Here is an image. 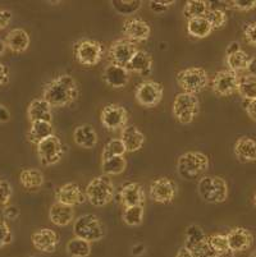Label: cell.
Returning a JSON list of instances; mask_svg holds the SVG:
<instances>
[{
	"label": "cell",
	"instance_id": "obj_1",
	"mask_svg": "<svg viewBox=\"0 0 256 257\" xmlns=\"http://www.w3.org/2000/svg\"><path fill=\"white\" fill-rule=\"evenodd\" d=\"M78 97V85L69 74H60L48 83L44 88L42 99L51 107L68 106Z\"/></svg>",
	"mask_w": 256,
	"mask_h": 257
},
{
	"label": "cell",
	"instance_id": "obj_2",
	"mask_svg": "<svg viewBox=\"0 0 256 257\" xmlns=\"http://www.w3.org/2000/svg\"><path fill=\"white\" fill-rule=\"evenodd\" d=\"M209 168V158L199 151H189L177 160L178 174L187 181H196Z\"/></svg>",
	"mask_w": 256,
	"mask_h": 257
},
{
	"label": "cell",
	"instance_id": "obj_3",
	"mask_svg": "<svg viewBox=\"0 0 256 257\" xmlns=\"http://www.w3.org/2000/svg\"><path fill=\"white\" fill-rule=\"evenodd\" d=\"M197 192L208 204H223L228 198V186L222 177L205 175L197 183Z\"/></svg>",
	"mask_w": 256,
	"mask_h": 257
},
{
	"label": "cell",
	"instance_id": "obj_4",
	"mask_svg": "<svg viewBox=\"0 0 256 257\" xmlns=\"http://www.w3.org/2000/svg\"><path fill=\"white\" fill-rule=\"evenodd\" d=\"M86 197L93 206L103 207L112 202L116 189L112 179L108 175H99L90 181L86 189Z\"/></svg>",
	"mask_w": 256,
	"mask_h": 257
},
{
	"label": "cell",
	"instance_id": "obj_5",
	"mask_svg": "<svg viewBox=\"0 0 256 257\" xmlns=\"http://www.w3.org/2000/svg\"><path fill=\"white\" fill-rule=\"evenodd\" d=\"M73 233L74 237L91 243L103 239L105 237L107 229L96 215L84 214L74 220Z\"/></svg>",
	"mask_w": 256,
	"mask_h": 257
},
{
	"label": "cell",
	"instance_id": "obj_6",
	"mask_svg": "<svg viewBox=\"0 0 256 257\" xmlns=\"http://www.w3.org/2000/svg\"><path fill=\"white\" fill-rule=\"evenodd\" d=\"M177 82L183 92L196 95L209 85L208 72L201 67H190L182 69L177 73Z\"/></svg>",
	"mask_w": 256,
	"mask_h": 257
},
{
	"label": "cell",
	"instance_id": "obj_7",
	"mask_svg": "<svg viewBox=\"0 0 256 257\" xmlns=\"http://www.w3.org/2000/svg\"><path fill=\"white\" fill-rule=\"evenodd\" d=\"M200 110V101L196 95L187 92L178 93L173 102V114L182 124H190L194 121Z\"/></svg>",
	"mask_w": 256,
	"mask_h": 257
},
{
	"label": "cell",
	"instance_id": "obj_8",
	"mask_svg": "<svg viewBox=\"0 0 256 257\" xmlns=\"http://www.w3.org/2000/svg\"><path fill=\"white\" fill-rule=\"evenodd\" d=\"M104 48L96 40L84 39L74 45V58L77 62L86 67H94L102 62Z\"/></svg>",
	"mask_w": 256,
	"mask_h": 257
},
{
	"label": "cell",
	"instance_id": "obj_9",
	"mask_svg": "<svg viewBox=\"0 0 256 257\" xmlns=\"http://www.w3.org/2000/svg\"><path fill=\"white\" fill-rule=\"evenodd\" d=\"M64 155V147L59 137L55 135L44 140L37 145V156L44 167H51L58 164Z\"/></svg>",
	"mask_w": 256,
	"mask_h": 257
},
{
	"label": "cell",
	"instance_id": "obj_10",
	"mask_svg": "<svg viewBox=\"0 0 256 257\" xmlns=\"http://www.w3.org/2000/svg\"><path fill=\"white\" fill-rule=\"evenodd\" d=\"M163 85L155 81H144L136 87L135 97L142 106L154 107L163 99Z\"/></svg>",
	"mask_w": 256,
	"mask_h": 257
},
{
	"label": "cell",
	"instance_id": "obj_11",
	"mask_svg": "<svg viewBox=\"0 0 256 257\" xmlns=\"http://www.w3.org/2000/svg\"><path fill=\"white\" fill-rule=\"evenodd\" d=\"M102 124L109 131H118L123 130L127 127L128 121V111L126 107L118 104H109L104 106L100 114Z\"/></svg>",
	"mask_w": 256,
	"mask_h": 257
},
{
	"label": "cell",
	"instance_id": "obj_12",
	"mask_svg": "<svg viewBox=\"0 0 256 257\" xmlns=\"http://www.w3.org/2000/svg\"><path fill=\"white\" fill-rule=\"evenodd\" d=\"M176 193H177V184L175 183V181H172L170 178H166V177L155 179L150 184V198L156 204H169V202H172L173 198L176 197Z\"/></svg>",
	"mask_w": 256,
	"mask_h": 257
},
{
	"label": "cell",
	"instance_id": "obj_13",
	"mask_svg": "<svg viewBox=\"0 0 256 257\" xmlns=\"http://www.w3.org/2000/svg\"><path fill=\"white\" fill-rule=\"evenodd\" d=\"M137 51L138 49L136 48L135 43H131L128 40L122 39L117 40L116 43H113L110 45L108 57H109L110 63H113V64L127 67V64L131 62V59L135 57V54Z\"/></svg>",
	"mask_w": 256,
	"mask_h": 257
},
{
	"label": "cell",
	"instance_id": "obj_14",
	"mask_svg": "<svg viewBox=\"0 0 256 257\" xmlns=\"http://www.w3.org/2000/svg\"><path fill=\"white\" fill-rule=\"evenodd\" d=\"M238 87V76L231 69H223L215 73L211 81V88L218 96H231Z\"/></svg>",
	"mask_w": 256,
	"mask_h": 257
},
{
	"label": "cell",
	"instance_id": "obj_15",
	"mask_svg": "<svg viewBox=\"0 0 256 257\" xmlns=\"http://www.w3.org/2000/svg\"><path fill=\"white\" fill-rule=\"evenodd\" d=\"M55 200L56 202L74 207L77 205L84 204L88 201V197H86V192L81 188L78 183L69 182V183L63 184L56 189Z\"/></svg>",
	"mask_w": 256,
	"mask_h": 257
},
{
	"label": "cell",
	"instance_id": "obj_16",
	"mask_svg": "<svg viewBox=\"0 0 256 257\" xmlns=\"http://www.w3.org/2000/svg\"><path fill=\"white\" fill-rule=\"evenodd\" d=\"M123 35L126 40L131 43H142L146 41L151 34V27L149 23L140 18H130L123 23Z\"/></svg>",
	"mask_w": 256,
	"mask_h": 257
},
{
	"label": "cell",
	"instance_id": "obj_17",
	"mask_svg": "<svg viewBox=\"0 0 256 257\" xmlns=\"http://www.w3.org/2000/svg\"><path fill=\"white\" fill-rule=\"evenodd\" d=\"M32 244L35 248L40 252L45 253H53L58 247L59 237L50 228H41L31 235Z\"/></svg>",
	"mask_w": 256,
	"mask_h": 257
},
{
	"label": "cell",
	"instance_id": "obj_18",
	"mask_svg": "<svg viewBox=\"0 0 256 257\" xmlns=\"http://www.w3.org/2000/svg\"><path fill=\"white\" fill-rule=\"evenodd\" d=\"M229 248L232 252H245L252 246L253 235L245 228H234L227 234Z\"/></svg>",
	"mask_w": 256,
	"mask_h": 257
},
{
	"label": "cell",
	"instance_id": "obj_19",
	"mask_svg": "<svg viewBox=\"0 0 256 257\" xmlns=\"http://www.w3.org/2000/svg\"><path fill=\"white\" fill-rule=\"evenodd\" d=\"M103 78L105 83L113 88H123L128 83L130 79V72L126 67L113 64L110 63L103 72Z\"/></svg>",
	"mask_w": 256,
	"mask_h": 257
},
{
	"label": "cell",
	"instance_id": "obj_20",
	"mask_svg": "<svg viewBox=\"0 0 256 257\" xmlns=\"http://www.w3.org/2000/svg\"><path fill=\"white\" fill-rule=\"evenodd\" d=\"M121 201L124 207L131 206H144L145 202V192L144 188L140 183H127L122 187L121 191Z\"/></svg>",
	"mask_w": 256,
	"mask_h": 257
},
{
	"label": "cell",
	"instance_id": "obj_21",
	"mask_svg": "<svg viewBox=\"0 0 256 257\" xmlns=\"http://www.w3.org/2000/svg\"><path fill=\"white\" fill-rule=\"evenodd\" d=\"M121 140L127 153H135L142 149L145 144V135L136 125H127L122 130Z\"/></svg>",
	"mask_w": 256,
	"mask_h": 257
},
{
	"label": "cell",
	"instance_id": "obj_22",
	"mask_svg": "<svg viewBox=\"0 0 256 257\" xmlns=\"http://www.w3.org/2000/svg\"><path fill=\"white\" fill-rule=\"evenodd\" d=\"M128 72L137 73L142 77H149L152 71V57L147 51L138 50L135 54V57L126 67Z\"/></svg>",
	"mask_w": 256,
	"mask_h": 257
},
{
	"label": "cell",
	"instance_id": "obj_23",
	"mask_svg": "<svg viewBox=\"0 0 256 257\" xmlns=\"http://www.w3.org/2000/svg\"><path fill=\"white\" fill-rule=\"evenodd\" d=\"M48 101L44 99H35L27 107V116L31 123L34 121H50L53 119V113Z\"/></svg>",
	"mask_w": 256,
	"mask_h": 257
},
{
	"label": "cell",
	"instance_id": "obj_24",
	"mask_svg": "<svg viewBox=\"0 0 256 257\" xmlns=\"http://www.w3.org/2000/svg\"><path fill=\"white\" fill-rule=\"evenodd\" d=\"M74 218V209L73 206L69 205L60 204V202H55L51 205L50 211H49V219L51 223L56 226H67L73 221Z\"/></svg>",
	"mask_w": 256,
	"mask_h": 257
},
{
	"label": "cell",
	"instance_id": "obj_25",
	"mask_svg": "<svg viewBox=\"0 0 256 257\" xmlns=\"http://www.w3.org/2000/svg\"><path fill=\"white\" fill-rule=\"evenodd\" d=\"M6 45L13 53H25L30 46V35L23 29H14L6 36Z\"/></svg>",
	"mask_w": 256,
	"mask_h": 257
},
{
	"label": "cell",
	"instance_id": "obj_26",
	"mask_svg": "<svg viewBox=\"0 0 256 257\" xmlns=\"http://www.w3.org/2000/svg\"><path fill=\"white\" fill-rule=\"evenodd\" d=\"M74 144L78 145L82 149L90 150L94 149L98 144V133L94 130L93 125L82 124L74 130L73 132Z\"/></svg>",
	"mask_w": 256,
	"mask_h": 257
},
{
	"label": "cell",
	"instance_id": "obj_27",
	"mask_svg": "<svg viewBox=\"0 0 256 257\" xmlns=\"http://www.w3.org/2000/svg\"><path fill=\"white\" fill-rule=\"evenodd\" d=\"M234 154L241 163L256 161V141L250 137H241L234 144Z\"/></svg>",
	"mask_w": 256,
	"mask_h": 257
},
{
	"label": "cell",
	"instance_id": "obj_28",
	"mask_svg": "<svg viewBox=\"0 0 256 257\" xmlns=\"http://www.w3.org/2000/svg\"><path fill=\"white\" fill-rule=\"evenodd\" d=\"M54 136V128L50 121H34L27 133V139L31 144L37 145L44 140Z\"/></svg>",
	"mask_w": 256,
	"mask_h": 257
},
{
	"label": "cell",
	"instance_id": "obj_29",
	"mask_svg": "<svg viewBox=\"0 0 256 257\" xmlns=\"http://www.w3.org/2000/svg\"><path fill=\"white\" fill-rule=\"evenodd\" d=\"M20 182L26 189L32 191V189H37L44 186V183H45V177L41 173V170L28 168V169H25L21 172Z\"/></svg>",
	"mask_w": 256,
	"mask_h": 257
},
{
	"label": "cell",
	"instance_id": "obj_30",
	"mask_svg": "<svg viewBox=\"0 0 256 257\" xmlns=\"http://www.w3.org/2000/svg\"><path fill=\"white\" fill-rule=\"evenodd\" d=\"M210 6V2H205V0H189L183 7V16L187 18V21L192 18L206 17L211 9Z\"/></svg>",
	"mask_w": 256,
	"mask_h": 257
},
{
	"label": "cell",
	"instance_id": "obj_31",
	"mask_svg": "<svg viewBox=\"0 0 256 257\" xmlns=\"http://www.w3.org/2000/svg\"><path fill=\"white\" fill-rule=\"evenodd\" d=\"M187 32L190 36L196 39H205L213 32V27L206 17L192 18L187 21Z\"/></svg>",
	"mask_w": 256,
	"mask_h": 257
},
{
	"label": "cell",
	"instance_id": "obj_32",
	"mask_svg": "<svg viewBox=\"0 0 256 257\" xmlns=\"http://www.w3.org/2000/svg\"><path fill=\"white\" fill-rule=\"evenodd\" d=\"M237 91L241 95L242 99L246 101H252L256 100V77L251 74L238 77V87Z\"/></svg>",
	"mask_w": 256,
	"mask_h": 257
},
{
	"label": "cell",
	"instance_id": "obj_33",
	"mask_svg": "<svg viewBox=\"0 0 256 257\" xmlns=\"http://www.w3.org/2000/svg\"><path fill=\"white\" fill-rule=\"evenodd\" d=\"M67 253L70 257H89L91 253V243L81 238H72L67 243Z\"/></svg>",
	"mask_w": 256,
	"mask_h": 257
},
{
	"label": "cell",
	"instance_id": "obj_34",
	"mask_svg": "<svg viewBox=\"0 0 256 257\" xmlns=\"http://www.w3.org/2000/svg\"><path fill=\"white\" fill-rule=\"evenodd\" d=\"M127 160L124 156H114V158L103 160L102 170L104 172V175H119L126 170Z\"/></svg>",
	"mask_w": 256,
	"mask_h": 257
},
{
	"label": "cell",
	"instance_id": "obj_35",
	"mask_svg": "<svg viewBox=\"0 0 256 257\" xmlns=\"http://www.w3.org/2000/svg\"><path fill=\"white\" fill-rule=\"evenodd\" d=\"M209 246H210L211 251L214 252L217 256H228V254L233 253L229 248L228 238L227 235L223 234H214L209 237Z\"/></svg>",
	"mask_w": 256,
	"mask_h": 257
},
{
	"label": "cell",
	"instance_id": "obj_36",
	"mask_svg": "<svg viewBox=\"0 0 256 257\" xmlns=\"http://www.w3.org/2000/svg\"><path fill=\"white\" fill-rule=\"evenodd\" d=\"M251 58L248 57L247 53L243 50H239L237 53L227 55V64H228V69L233 72H239L247 69L248 63H250Z\"/></svg>",
	"mask_w": 256,
	"mask_h": 257
},
{
	"label": "cell",
	"instance_id": "obj_37",
	"mask_svg": "<svg viewBox=\"0 0 256 257\" xmlns=\"http://www.w3.org/2000/svg\"><path fill=\"white\" fill-rule=\"evenodd\" d=\"M145 216L144 206L126 207L123 211V221L128 226H138L142 224Z\"/></svg>",
	"mask_w": 256,
	"mask_h": 257
},
{
	"label": "cell",
	"instance_id": "obj_38",
	"mask_svg": "<svg viewBox=\"0 0 256 257\" xmlns=\"http://www.w3.org/2000/svg\"><path fill=\"white\" fill-rule=\"evenodd\" d=\"M141 0H112V6L117 13L122 16H131L141 8Z\"/></svg>",
	"mask_w": 256,
	"mask_h": 257
},
{
	"label": "cell",
	"instance_id": "obj_39",
	"mask_svg": "<svg viewBox=\"0 0 256 257\" xmlns=\"http://www.w3.org/2000/svg\"><path fill=\"white\" fill-rule=\"evenodd\" d=\"M126 147H124L123 142L121 139H113L108 142L107 145L103 149V160H107V159L114 158V156H123L126 154Z\"/></svg>",
	"mask_w": 256,
	"mask_h": 257
},
{
	"label": "cell",
	"instance_id": "obj_40",
	"mask_svg": "<svg viewBox=\"0 0 256 257\" xmlns=\"http://www.w3.org/2000/svg\"><path fill=\"white\" fill-rule=\"evenodd\" d=\"M206 20L210 22L213 30L223 29L228 22V17L225 15V12L219 8H211L208 15H206Z\"/></svg>",
	"mask_w": 256,
	"mask_h": 257
},
{
	"label": "cell",
	"instance_id": "obj_41",
	"mask_svg": "<svg viewBox=\"0 0 256 257\" xmlns=\"http://www.w3.org/2000/svg\"><path fill=\"white\" fill-rule=\"evenodd\" d=\"M12 240H13V234L11 232V228L7 221L0 219V249L11 244Z\"/></svg>",
	"mask_w": 256,
	"mask_h": 257
},
{
	"label": "cell",
	"instance_id": "obj_42",
	"mask_svg": "<svg viewBox=\"0 0 256 257\" xmlns=\"http://www.w3.org/2000/svg\"><path fill=\"white\" fill-rule=\"evenodd\" d=\"M229 8L237 9L241 12H248L256 8V0H233V2H224Z\"/></svg>",
	"mask_w": 256,
	"mask_h": 257
},
{
	"label": "cell",
	"instance_id": "obj_43",
	"mask_svg": "<svg viewBox=\"0 0 256 257\" xmlns=\"http://www.w3.org/2000/svg\"><path fill=\"white\" fill-rule=\"evenodd\" d=\"M12 195H13V189H12L11 183L2 179L0 181V206H8Z\"/></svg>",
	"mask_w": 256,
	"mask_h": 257
},
{
	"label": "cell",
	"instance_id": "obj_44",
	"mask_svg": "<svg viewBox=\"0 0 256 257\" xmlns=\"http://www.w3.org/2000/svg\"><path fill=\"white\" fill-rule=\"evenodd\" d=\"M172 4H175V0H151L149 3L150 9L156 15H161L164 12L168 11V8Z\"/></svg>",
	"mask_w": 256,
	"mask_h": 257
},
{
	"label": "cell",
	"instance_id": "obj_45",
	"mask_svg": "<svg viewBox=\"0 0 256 257\" xmlns=\"http://www.w3.org/2000/svg\"><path fill=\"white\" fill-rule=\"evenodd\" d=\"M243 35L250 45L256 46V22H251L243 27Z\"/></svg>",
	"mask_w": 256,
	"mask_h": 257
},
{
	"label": "cell",
	"instance_id": "obj_46",
	"mask_svg": "<svg viewBox=\"0 0 256 257\" xmlns=\"http://www.w3.org/2000/svg\"><path fill=\"white\" fill-rule=\"evenodd\" d=\"M20 209H18L17 206H13V205H8V206L4 207L3 210V215L4 218L7 219V220H11V221H14L17 220L18 218H20Z\"/></svg>",
	"mask_w": 256,
	"mask_h": 257
},
{
	"label": "cell",
	"instance_id": "obj_47",
	"mask_svg": "<svg viewBox=\"0 0 256 257\" xmlns=\"http://www.w3.org/2000/svg\"><path fill=\"white\" fill-rule=\"evenodd\" d=\"M12 21V13L7 9H0V31L8 27Z\"/></svg>",
	"mask_w": 256,
	"mask_h": 257
},
{
	"label": "cell",
	"instance_id": "obj_48",
	"mask_svg": "<svg viewBox=\"0 0 256 257\" xmlns=\"http://www.w3.org/2000/svg\"><path fill=\"white\" fill-rule=\"evenodd\" d=\"M9 82V69L6 64L0 62V87Z\"/></svg>",
	"mask_w": 256,
	"mask_h": 257
},
{
	"label": "cell",
	"instance_id": "obj_49",
	"mask_svg": "<svg viewBox=\"0 0 256 257\" xmlns=\"http://www.w3.org/2000/svg\"><path fill=\"white\" fill-rule=\"evenodd\" d=\"M246 111H247L248 116H250L252 120L256 121V100L247 101V104H246Z\"/></svg>",
	"mask_w": 256,
	"mask_h": 257
},
{
	"label": "cell",
	"instance_id": "obj_50",
	"mask_svg": "<svg viewBox=\"0 0 256 257\" xmlns=\"http://www.w3.org/2000/svg\"><path fill=\"white\" fill-rule=\"evenodd\" d=\"M9 120H11V113L3 104H0V123H8Z\"/></svg>",
	"mask_w": 256,
	"mask_h": 257
},
{
	"label": "cell",
	"instance_id": "obj_51",
	"mask_svg": "<svg viewBox=\"0 0 256 257\" xmlns=\"http://www.w3.org/2000/svg\"><path fill=\"white\" fill-rule=\"evenodd\" d=\"M176 257H197V256L191 251V249L187 248L186 246H183L181 247L180 251L177 252V256Z\"/></svg>",
	"mask_w": 256,
	"mask_h": 257
},
{
	"label": "cell",
	"instance_id": "obj_52",
	"mask_svg": "<svg viewBox=\"0 0 256 257\" xmlns=\"http://www.w3.org/2000/svg\"><path fill=\"white\" fill-rule=\"evenodd\" d=\"M241 50V48H239V44L237 43V41H233V43H231L228 45V48H227V55H231V54H234L237 53V51Z\"/></svg>",
	"mask_w": 256,
	"mask_h": 257
},
{
	"label": "cell",
	"instance_id": "obj_53",
	"mask_svg": "<svg viewBox=\"0 0 256 257\" xmlns=\"http://www.w3.org/2000/svg\"><path fill=\"white\" fill-rule=\"evenodd\" d=\"M145 251H146V248H145L144 244H136L132 247L133 256H141V254H144Z\"/></svg>",
	"mask_w": 256,
	"mask_h": 257
},
{
	"label": "cell",
	"instance_id": "obj_54",
	"mask_svg": "<svg viewBox=\"0 0 256 257\" xmlns=\"http://www.w3.org/2000/svg\"><path fill=\"white\" fill-rule=\"evenodd\" d=\"M247 71H248V74L256 77V57L251 58V59H250V63H248V67H247Z\"/></svg>",
	"mask_w": 256,
	"mask_h": 257
},
{
	"label": "cell",
	"instance_id": "obj_55",
	"mask_svg": "<svg viewBox=\"0 0 256 257\" xmlns=\"http://www.w3.org/2000/svg\"><path fill=\"white\" fill-rule=\"evenodd\" d=\"M6 49H7L6 41L0 39V57H2V55H3V54L6 53Z\"/></svg>",
	"mask_w": 256,
	"mask_h": 257
},
{
	"label": "cell",
	"instance_id": "obj_56",
	"mask_svg": "<svg viewBox=\"0 0 256 257\" xmlns=\"http://www.w3.org/2000/svg\"><path fill=\"white\" fill-rule=\"evenodd\" d=\"M203 257H233V253L228 254V256H217V254H215L214 252H211V253L205 254V256H203Z\"/></svg>",
	"mask_w": 256,
	"mask_h": 257
},
{
	"label": "cell",
	"instance_id": "obj_57",
	"mask_svg": "<svg viewBox=\"0 0 256 257\" xmlns=\"http://www.w3.org/2000/svg\"><path fill=\"white\" fill-rule=\"evenodd\" d=\"M248 257H256V249H255V251H252V252H251V253H250V256H248Z\"/></svg>",
	"mask_w": 256,
	"mask_h": 257
},
{
	"label": "cell",
	"instance_id": "obj_58",
	"mask_svg": "<svg viewBox=\"0 0 256 257\" xmlns=\"http://www.w3.org/2000/svg\"><path fill=\"white\" fill-rule=\"evenodd\" d=\"M253 204H255V206H256V193H255V196H253Z\"/></svg>",
	"mask_w": 256,
	"mask_h": 257
},
{
	"label": "cell",
	"instance_id": "obj_59",
	"mask_svg": "<svg viewBox=\"0 0 256 257\" xmlns=\"http://www.w3.org/2000/svg\"><path fill=\"white\" fill-rule=\"evenodd\" d=\"M31 257H36V256H31Z\"/></svg>",
	"mask_w": 256,
	"mask_h": 257
}]
</instances>
